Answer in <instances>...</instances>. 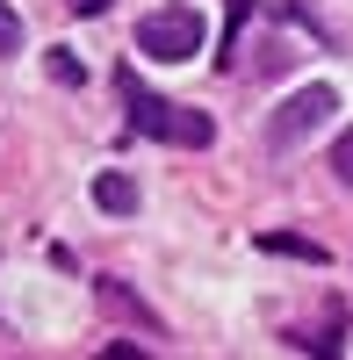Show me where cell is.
I'll list each match as a JSON object with an SVG mask.
<instances>
[{
    "mask_svg": "<svg viewBox=\"0 0 353 360\" xmlns=\"http://www.w3.org/2000/svg\"><path fill=\"white\" fill-rule=\"evenodd\" d=\"M115 94H123L130 108V130L137 137H159V144H181V152H210L217 144V115H202V108H173L166 94H152L130 65H115Z\"/></svg>",
    "mask_w": 353,
    "mask_h": 360,
    "instance_id": "1",
    "label": "cell"
},
{
    "mask_svg": "<svg viewBox=\"0 0 353 360\" xmlns=\"http://www.w3.org/2000/svg\"><path fill=\"white\" fill-rule=\"evenodd\" d=\"M332 108H339V94H332L325 79L296 86L288 101H274V115H267V144H274V152H296L303 137H317V130H325V115H332Z\"/></svg>",
    "mask_w": 353,
    "mask_h": 360,
    "instance_id": "2",
    "label": "cell"
},
{
    "mask_svg": "<svg viewBox=\"0 0 353 360\" xmlns=\"http://www.w3.org/2000/svg\"><path fill=\"white\" fill-rule=\"evenodd\" d=\"M137 51L144 58H166V65H181V58L202 51V15L195 8H152L137 22Z\"/></svg>",
    "mask_w": 353,
    "mask_h": 360,
    "instance_id": "3",
    "label": "cell"
},
{
    "mask_svg": "<svg viewBox=\"0 0 353 360\" xmlns=\"http://www.w3.org/2000/svg\"><path fill=\"white\" fill-rule=\"evenodd\" d=\"M94 209L130 217V209H137V180H130V173H101V180H94Z\"/></svg>",
    "mask_w": 353,
    "mask_h": 360,
    "instance_id": "4",
    "label": "cell"
},
{
    "mask_svg": "<svg viewBox=\"0 0 353 360\" xmlns=\"http://www.w3.org/2000/svg\"><path fill=\"white\" fill-rule=\"evenodd\" d=\"M15 51H22V15L0 0V58H15Z\"/></svg>",
    "mask_w": 353,
    "mask_h": 360,
    "instance_id": "5",
    "label": "cell"
},
{
    "mask_svg": "<svg viewBox=\"0 0 353 360\" xmlns=\"http://www.w3.org/2000/svg\"><path fill=\"white\" fill-rule=\"evenodd\" d=\"M51 79H58V86H79V79H86V65H79L72 51H51Z\"/></svg>",
    "mask_w": 353,
    "mask_h": 360,
    "instance_id": "6",
    "label": "cell"
},
{
    "mask_svg": "<svg viewBox=\"0 0 353 360\" xmlns=\"http://www.w3.org/2000/svg\"><path fill=\"white\" fill-rule=\"evenodd\" d=\"M259 245H267V252H296V259H325L317 245H303V238H281V231H267V238H259Z\"/></svg>",
    "mask_w": 353,
    "mask_h": 360,
    "instance_id": "7",
    "label": "cell"
},
{
    "mask_svg": "<svg viewBox=\"0 0 353 360\" xmlns=\"http://www.w3.org/2000/svg\"><path fill=\"white\" fill-rule=\"evenodd\" d=\"M332 173H339V180H346V188H353V130H346V137L332 144Z\"/></svg>",
    "mask_w": 353,
    "mask_h": 360,
    "instance_id": "8",
    "label": "cell"
},
{
    "mask_svg": "<svg viewBox=\"0 0 353 360\" xmlns=\"http://www.w3.org/2000/svg\"><path fill=\"white\" fill-rule=\"evenodd\" d=\"M245 15H252V0H231V15H224V51H231V37L245 29Z\"/></svg>",
    "mask_w": 353,
    "mask_h": 360,
    "instance_id": "9",
    "label": "cell"
},
{
    "mask_svg": "<svg viewBox=\"0 0 353 360\" xmlns=\"http://www.w3.org/2000/svg\"><path fill=\"white\" fill-rule=\"evenodd\" d=\"M101 8H108V0H72V15H86V22H94Z\"/></svg>",
    "mask_w": 353,
    "mask_h": 360,
    "instance_id": "10",
    "label": "cell"
}]
</instances>
